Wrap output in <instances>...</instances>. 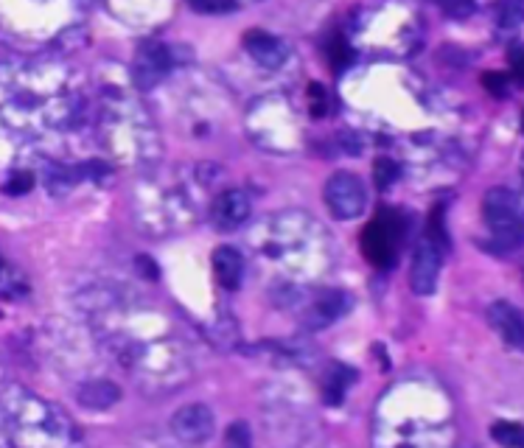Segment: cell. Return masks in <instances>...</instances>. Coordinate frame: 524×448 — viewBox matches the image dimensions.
Masks as SVG:
<instances>
[{"mask_svg": "<svg viewBox=\"0 0 524 448\" xmlns=\"http://www.w3.org/2000/svg\"><path fill=\"white\" fill-rule=\"evenodd\" d=\"M73 121V93L51 65L0 68V154L57 132Z\"/></svg>", "mask_w": 524, "mask_h": 448, "instance_id": "cell-1", "label": "cell"}, {"mask_svg": "<svg viewBox=\"0 0 524 448\" xmlns=\"http://www.w3.org/2000/svg\"><path fill=\"white\" fill-rule=\"evenodd\" d=\"M452 437V412L438 390L401 384L387 392L376 418V448H449Z\"/></svg>", "mask_w": 524, "mask_h": 448, "instance_id": "cell-2", "label": "cell"}, {"mask_svg": "<svg viewBox=\"0 0 524 448\" xmlns=\"http://www.w3.org/2000/svg\"><path fill=\"white\" fill-rule=\"evenodd\" d=\"M0 418L15 448H76L79 440L76 426L59 406L20 387L3 392Z\"/></svg>", "mask_w": 524, "mask_h": 448, "instance_id": "cell-3", "label": "cell"}, {"mask_svg": "<svg viewBox=\"0 0 524 448\" xmlns=\"http://www.w3.org/2000/svg\"><path fill=\"white\" fill-rule=\"evenodd\" d=\"M264 252L272 261L284 266V272L292 278H314V275L326 272L328 261H331L328 236L306 213L278 216Z\"/></svg>", "mask_w": 524, "mask_h": 448, "instance_id": "cell-4", "label": "cell"}, {"mask_svg": "<svg viewBox=\"0 0 524 448\" xmlns=\"http://www.w3.org/2000/svg\"><path fill=\"white\" fill-rule=\"evenodd\" d=\"M482 216L491 227L496 244L516 250L522 241V205L510 188H491L482 199Z\"/></svg>", "mask_w": 524, "mask_h": 448, "instance_id": "cell-5", "label": "cell"}, {"mask_svg": "<svg viewBox=\"0 0 524 448\" xmlns=\"http://www.w3.org/2000/svg\"><path fill=\"white\" fill-rule=\"evenodd\" d=\"M323 199H326V208L334 213V219H356L368 205V191L356 174L340 171L326 182Z\"/></svg>", "mask_w": 524, "mask_h": 448, "instance_id": "cell-6", "label": "cell"}, {"mask_svg": "<svg viewBox=\"0 0 524 448\" xmlns=\"http://www.w3.org/2000/svg\"><path fill=\"white\" fill-rule=\"evenodd\" d=\"M401 244V219L396 213H382L379 219L368 224L362 233V247L365 255L376 266H390L396 261V250Z\"/></svg>", "mask_w": 524, "mask_h": 448, "instance_id": "cell-7", "label": "cell"}, {"mask_svg": "<svg viewBox=\"0 0 524 448\" xmlns=\"http://www.w3.org/2000/svg\"><path fill=\"white\" fill-rule=\"evenodd\" d=\"M177 65L174 51L163 42H143L141 51L135 56V82L141 90L155 87L157 82H163L171 73V68Z\"/></svg>", "mask_w": 524, "mask_h": 448, "instance_id": "cell-8", "label": "cell"}, {"mask_svg": "<svg viewBox=\"0 0 524 448\" xmlns=\"http://www.w3.org/2000/svg\"><path fill=\"white\" fill-rule=\"evenodd\" d=\"M213 429H216V418H213L211 406L205 404L183 406L171 418V432L188 446H199V443L211 440Z\"/></svg>", "mask_w": 524, "mask_h": 448, "instance_id": "cell-9", "label": "cell"}, {"mask_svg": "<svg viewBox=\"0 0 524 448\" xmlns=\"http://www.w3.org/2000/svg\"><path fill=\"white\" fill-rule=\"evenodd\" d=\"M440 278V250L432 244V238L418 241L415 255H412V269H410V286L412 292L429 297L438 289Z\"/></svg>", "mask_w": 524, "mask_h": 448, "instance_id": "cell-10", "label": "cell"}, {"mask_svg": "<svg viewBox=\"0 0 524 448\" xmlns=\"http://www.w3.org/2000/svg\"><path fill=\"white\" fill-rule=\"evenodd\" d=\"M247 216H250V196L239 188H227L213 199L211 222L216 224V230H236L247 222Z\"/></svg>", "mask_w": 524, "mask_h": 448, "instance_id": "cell-11", "label": "cell"}, {"mask_svg": "<svg viewBox=\"0 0 524 448\" xmlns=\"http://www.w3.org/2000/svg\"><path fill=\"white\" fill-rule=\"evenodd\" d=\"M348 306H351L348 294L337 292V289H328V292L314 297L312 306L306 308V314H303V322H306L309 331H320V328L331 325L337 317H342L348 311Z\"/></svg>", "mask_w": 524, "mask_h": 448, "instance_id": "cell-12", "label": "cell"}, {"mask_svg": "<svg viewBox=\"0 0 524 448\" xmlns=\"http://www.w3.org/2000/svg\"><path fill=\"white\" fill-rule=\"evenodd\" d=\"M244 48L261 68L267 70H278L286 62V56H289L286 42L281 37H275V34H267V31H250L244 37Z\"/></svg>", "mask_w": 524, "mask_h": 448, "instance_id": "cell-13", "label": "cell"}, {"mask_svg": "<svg viewBox=\"0 0 524 448\" xmlns=\"http://www.w3.org/2000/svg\"><path fill=\"white\" fill-rule=\"evenodd\" d=\"M488 320L494 325V331L508 345L513 348H522L524 345V325H522V314H519V308H513L510 303H494L491 311H488Z\"/></svg>", "mask_w": 524, "mask_h": 448, "instance_id": "cell-14", "label": "cell"}, {"mask_svg": "<svg viewBox=\"0 0 524 448\" xmlns=\"http://www.w3.org/2000/svg\"><path fill=\"white\" fill-rule=\"evenodd\" d=\"M76 398L85 409H113L121 401V387L110 378H93L76 390Z\"/></svg>", "mask_w": 524, "mask_h": 448, "instance_id": "cell-15", "label": "cell"}, {"mask_svg": "<svg viewBox=\"0 0 524 448\" xmlns=\"http://www.w3.org/2000/svg\"><path fill=\"white\" fill-rule=\"evenodd\" d=\"M213 275L222 283V289L236 292L244 278V258L236 247H219L213 252Z\"/></svg>", "mask_w": 524, "mask_h": 448, "instance_id": "cell-16", "label": "cell"}, {"mask_svg": "<svg viewBox=\"0 0 524 448\" xmlns=\"http://www.w3.org/2000/svg\"><path fill=\"white\" fill-rule=\"evenodd\" d=\"M29 292L31 286L29 280L23 278V272L0 258V297H6V300H20V297H26Z\"/></svg>", "mask_w": 524, "mask_h": 448, "instance_id": "cell-17", "label": "cell"}, {"mask_svg": "<svg viewBox=\"0 0 524 448\" xmlns=\"http://www.w3.org/2000/svg\"><path fill=\"white\" fill-rule=\"evenodd\" d=\"M356 373L351 370V367H342V364H337V367H331V373L326 376V381H323V395H326V401L331 406H337L342 401V395H345V390L354 384Z\"/></svg>", "mask_w": 524, "mask_h": 448, "instance_id": "cell-18", "label": "cell"}, {"mask_svg": "<svg viewBox=\"0 0 524 448\" xmlns=\"http://www.w3.org/2000/svg\"><path fill=\"white\" fill-rule=\"evenodd\" d=\"M491 437H494L502 448H522L524 443L522 426L513 423V420H499V423H494V426H491Z\"/></svg>", "mask_w": 524, "mask_h": 448, "instance_id": "cell-19", "label": "cell"}, {"mask_svg": "<svg viewBox=\"0 0 524 448\" xmlns=\"http://www.w3.org/2000/svg\"><path fill=\"white\" fill-rule=\"evenodd\" d=\"M373 180H376L379 188H390V185L398 180L396 160H390V157H379V160L373 163Z\"/></svg>", "mask_w": 524, "mask_h": 448, "instance_id": "cell-20", "label": "cell"}, {"mask_svg": "<svg viewBox=\"0 0 524 448\" xmlns=\"http://www.w3.org/2000/svg\"><path fill=\"white\" fill-rule=\"evenodd\" d=\"M227 448H253V434H250V426L239 420V423H230L225 437Z\"/></svg>", "mask_w": 524, "mask_h": 448, "instance_id": "cell-21", "label": "cell"}, {"mask_svg": "<svg viewBox=\"0 0 524 448\" xmlns=\"http://www.w3.org/2000/svg\"><path fill=\"white\" fill-rule=\"evenodd\" d=\"M31 185H34V174L31 171H17L15 177L6 185V194H26Z\"/></svg>", "mask_w": 524, "mask_h": 448, "instance_id": "cell-22", "label": "cell"}, {"mask_svg": "<svg viewBox=\"0 0 524 448\" xmlns=\"http://www.w3.org/2000/svg\"><path fill=\"white\" fill-rule=\"evenodd\" d=\"M309 98H312V115H326L328 98L320 84H312V87H309Z\"/></svg>", "mask_w": 524, "mask_h": 448, "instance_id": "cell-23", "label": "cell"}, {"mask_svg": "<svg viewBox=\"0 0 524 448\" xmlns=\"http://www.w3.org/2000/svg\"><path fill=\"white\" fill-rule=\"evenodd\" d=\"M194 9L202 14H225L236 12L239 6H236V3H194Z\"/></svg>", "mask_w": 524, "mask_h": 448, "instance_id": "cell-24", "label": "cell"}, {"mask_svg": "<svg viewBox=\"0 0 524 448\" xmlns=\"http://www.w3.org/2000/svg\"><path fill=\"white\" fill-rule=\"evenodd\" d=\"M331 51H334V65H337V68H345V65L351 62V48H348V42L337 40Z\"/></svg>", "mask_w": 524, "mask_h": 448, "instance_id": "cell-25", "label": "cell"}, {"mask_svg": "<svg viewBox=\"0 0 524 448\" xmlns=\"http://www.w3.org/2000/svg\"><path fill=\"white\" fill-rule=\"evenodd\" d=\"M485 87H488L494 96H505L508 82H505V76H499V73H488V76H485Z\"/></svg>", "mask_w": 524, "mask_h": 448, "instance_id": "cell-26", "label": "cell"}, {"mask_svg": "<svg viewBox=\"0 0 524 448\" xmlns=\"http://www.w3.org/2000/svg\"><path fill=\"white\" fill-rule=\"evenodd\" d=\"M510 62H513V76H516V82H522V54H519V48L513 51Z\"/></svg>", "mask_w": 524, "mask_h": 448, "instance_id": "cell-27", "label": "cell"}, {"mask_svg": "<svg viewBox=\"0 0 524 448\" xmlns=\"http://www.w3.org/2000/svg\"><path fill=\"white\" fill-rule=\"evenodd\" d=\"M138 266H146V275H149V278H152V280L157 278L155 264H152V261H149V258H138ZM141 272H143V269H141Z\"/></svg>", "mask_w": 524, "mask_h": 448, "instance_id": "cell-28", "label": "cell"}, {"mask_svg": "<svg viewBox=\"0 0 524 448\" xmlns=\"http://www.w3.org/2000/svg\"><path fill=\"white\" fill-rule=\"evenodd\" d=\"M446 12H449V14H468V12H471V6H449Z\"/></svg>", "mask_w": 524, "mask_h": 448, "instance_id": "cell-29", "label": "cell"}]
</instances>
